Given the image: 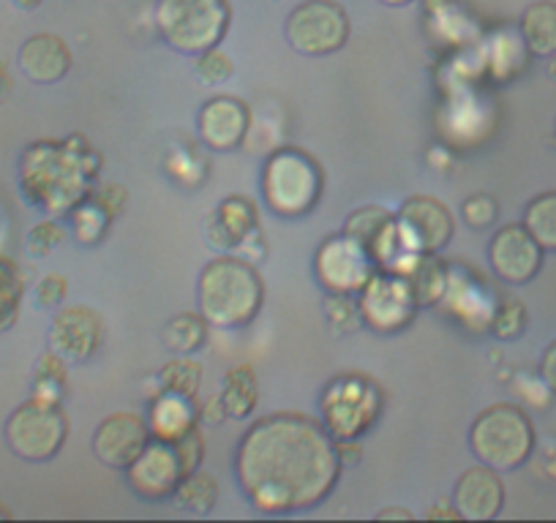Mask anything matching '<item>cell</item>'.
I'll use <instances>...</instances> for the list:
<instances>
[{
    "mask_svg": "<svg viewBox=\"0 0 556 523\" xmlns=\"http://www.w3.org/2000/svg\"><path fill=\"white\" fill-rule=\"evenodd\" d=\"M339 474L336 439L323 420L306 414H267L249 425L235 450V480L267 515L312 510L328 499Z\"/></svg>",
    "mask_w": 556,
    "mask_h": 523,
    "instance_id": "cell-1",
    "label": "cell"
},
{
    "mask_svg": "<svg viewBox=\"0 0 556 523\" xmlns=\"http://www.w3.org/2000/svg\"><path fill=\"white\" fill-rule=\"evenodd\" d=\"M99 156L83 137L36 142L20 162V189L34 207L63 216L90 194L88 186L99 175Z\"/></svg>",
    "mask_w": 556,
    "mask_h": 523,
    "instance_id": "cell-2",
    "label": "cell"
},
{
    "mask_svg": "<svg viewBox=\"0 0 556 523\" xmlns=\"http://www.w3.org/2000/svg\"><path fill=\"white\" fill-rule=\"evenodd\" d=\"M262 301H265L262 276L243 256L222 254L202 268L197 281V306L213 328H249L260 314Z\"/></svg>",
    "mask_w": 556,
    "mask_h": 523,
    "instance_id": "cell-3",
    "label": "cell"
},
{
    "mask_svg": "<svg viewBox=\"0 0 556 523\" xmlns=\"http://www.w3.org/2000/svg\"><path fill=\"white\" fill-rule=\"evenodd\" d=\"M469 450L496 472H516L534 450V425L516 404H494L475 418Z\"/></svg>",
    "mask_w": 556,
    "mask_h": 523,
    "instance_id": "cell-4",
    "label": "cell"
},
{
    "mask_svg": "<svg viewBox=\"0 0 556 523\" xmlns=\"http://www.w3.org/2000/svg\"><path fill=\"white\" fill-rule=\"evenodd\" d=\"M156 30L175 52L197 58L224 41L229 30L227 0H159Z\"/></svg>",
    "mask_w": 556,
    "mask_h": 523,
    "instance_id": "cell-5",
    "label": "cell"
},
{
    "mask_svg": "<svg viewBox=\"0 0 556 523\" xmlns=\"http://www.w3.org/2000/svg\"><path fill=\"white\" fill-rule=\"evenodd\" d=\"M323 196V169L308 153L285 148L262 167V200L276 216L301 218Z\"/></svg>",
    "mask_w": 556,
    "mask_h": 523,
    "instance_id": "cell-6",
    "label": "cell"
},
{
    "mask_svg": "<svg viewBox=\"0 0 556 523\" xmlns=\"http://www.w3.org/2000/svg\"><path fill=\"white\" fill-rule=\"evenodd\" d=\"M382 387L363 373L336 377L319 398L323 425L336 442L366 436L382 414Z\"/></svg>",
    "mask_w": 556,
    "mask_h": 523,
    "instance_id": "cell-7",
    "label": "cell"
},
{
    "mask_svg": "<svg viewBox=\"0 0 556 523\" xmlns=\"http://www.w3.org/2000/svg\"><path fill=\"white\" fill-rule=\"evenodd\" d=\"M3 436L17 458L28 463H47L66 445L68 418L61 404L34 396L9 414Z\"/></svg>",
    "mask_w": 556,
    "mask_h": 523,
    "instance_id": "cell-8",
    "label": "cell"
},
{
    "mask_svg": "<svg viewBox=\"0 0 556 523\" xmlns=\"http://www.w3.org/2000/svg\"><path fill=\"white\" fill-rule=\"evenodd\" d=\"M285 34L301 55H333L350 39V17L333 0H306L287 17Z\"/></svg>",
    "mask_w": 556,
    "mask_h": 523,
    "instance_id": "cell-9",
    "label": "cell"
},
{
    "mask_svg": "<svg viewBox=\"0 0 556 523\" xmlns=\"http://www.w3.org/2000/svg\"><path fill=\"white\" fill-rule=\"evenodd\" d=\"M417 308L409 281L395 270H377L357 297L361 319L374 333H399L415 319Z\"/></svg>",
    "mask_w": 556,
    "mask_h": 523,
    "instance_id": "cell-10",
    "label": "cell"
},
{
    "mask_svg": "<svg viewBox=\"0 0 556 523\" xmlns=\"http://www.w3.org/2000/svg\"><path fill=\"white\" fill-rule=\"evenodd\" d=\"M399 243L406 254H437L451 243L456 221L447 205L434 196H409L395 216Z\"/></svg>",
    "mask_w": 556,
    "mask_h": 523,
    "instance_id": "cell-11",
    "label": "cell"
},
{
    "mask_svg": "<svg viewBox=\"0 0 556 523\" xmlns=\"http://www.w3.org/2000/svg\"><path fill=\"white\" fill-rule=\"evenodd\" d=\"M317 279L333 295H361L363 286L377 273V262L368 254L366 245L357 243L350 234L325 240L317 251Z\"/></svg>",
    "mask_w": 556,
    "mask_h": 523,
    "instance_id": "cell-12",
    "label": "cell"
},
{
    "mask_svg": "<svg viewBox=\"0 0 556 523\" xmlns=\"http://www.w3.org/2000/svg\"><path fill=\"white\" fill-rule=\"evenodd\" d=\"M186 477L175 442L151 439L142 456L126 469V480L134 494L148 501H167L178 490L180 480Z\"/></svg>",
    "mask_w": 556,
    "mask_h": 523,
    "instance_id": "cell-13",
    "label": "cell"
},
{
    "mask_svg": "<svg viewBox=\"0 0 556 523\" xmlns=\"http://www.w3.org/2000/svg\"><path fill=\"white\" fill-rule=\"evenodd\" d=\"M543 254L545 251L540 248V243L523 224H507L489 243V262L496 279L513 286L529 284L540 273Z\"/></svg>",
    "mask_w": 556,
    "mask_h": 523,
    "instance_id": "cell-14",
    "label": "cell"
},
{
    "mask_svg": "<svg viewBox=\"0 0 556 523\" xmlns=\"http://www.w3.org/2000/svg\"><path fill=\"white\" fill-rule=\"evenodd\" d=\"M151 439L153 436L151 429H148V420L134 412H115L101 420L90 447H93V456L99 458V463L117 469V472H126L142 456Z\"/></svg>",
    "mask_w": 556,
    "mask_h": 523,
    "instance_id": "cell-15",
    "label": "cell"
},
{
    "mask_svg": "<svg viewBox=\"0 0 556 523\" xmlns=\"http://www.w3.org/2000/svg\"><path fill=\"white\" fill-rule=\"evenodd\" d=\"M50 349L66 362H85L101 349L104 341V322L88 306H66L52 319Z\"/></svg>",
    "mask_w": 556,
    "mask_h": 523,
    "instance_id": "cell-16",
    "label": "cell"
},
{
    "mask_svg": "<svg viewBox=\"0 0 556 523\" xmlns=\"http://www.w3.org/2000/svg\"><path fill=\"white\" fill-rule=\"evenodd\" d=\"M251 126V112L235 95H213L197 115V135L213 153H229L240 148Z\"/></svg>",
    "mask_w": 556,
    "mask_h": 523,
    "instance_id": "cell-17",
    "label": "cell"
},
{
    "mask_svg": "<svg viewBox=\"0 0 556 523\" xmlns=\"http://www.w3.org/2000/svg\"><path fill=\"white\" fill-rule=\"evenodd\" d=\"M453 505H456L462 521H491L500 515L502 505H505V483H502L500 472L485 463L467 469L456 480Z\"/></svg>",
    "mask_w": 556,
    "mask_h": 523,
    "instance_id": "cell-18",
    "label": "cell"
},
{
    "mask_svg": "<svg viewBox=\"0 0 556 523\" xmlns=\"http://www.w3.org/2000/svg\"><path fill=\"white\" fill-rule=\"evenodd\" d=\"M20 72L34 85H55L72 72V50L55 34H36L20 47Z\"/></svg>",
    "mask_w": 556,
    "mask_h": 523,
    "instance_id": "cell-19",
    "label": "cell"
},
{
    "mask_svg": "<svg viewBox=\"0 0 556 523\" xmlns=\"http://www.w3.org/2000/svg\"><path fill=\"white\" fill-rule=\"evenodd\" d=\"M256 232V211L243 196L222 202L205 224L207 243L218 251H229L235 245H243Z\"/></svg>",
    "mask_w": 556,
    "mask_h": 523,
    "instance_id": "cell-20",
    "label": "cell"
},
{
    "mask_svg": "<svg viewBox=\"0 0 556 523\" xmlns=\"http://www.w3.org/2000/svg\"><path fill=\"white\" fill-rule=\"evenodd\" d=\"M197 412L194 398L178 396V393H169L162 390L151 404V414H148V429H151L153 439L162 442H178L180 436L189 434L191 429H197Z\"/></svg>",
    "mask_w": 556,
    "mask_h": 523,
    "instance_id": "cell-21",
    "label": "cell"
},
{
    "mask_svg": "<svg viewBox=\"0 0 556 523\" xmlns=\"http://www.w3.org/2000/svg\"><path fill=\"white\" fill-rule=\"evenodd\" d=\"M395 273L406 276V281H409L412 292L417 297V306L424 308L442 303L451 270L434 254H409V265H399Z\"/></svg>",
    "mask_w": 556,
    "mask_h": 523,
    "instance_id": "cell-22",
    "label": "cell"
},
{
    "mask_svg": "<svg viewBox=\"0 0 556 523\" xmlns=\"http://www.w3.org/2000/svg\"><path fill=\"white\" fill-rule=\"evenodd\" d=\"M222 407L227 412V418L232 420H245L251 418V412L260 404V384H256V373L251 366H235L224 373L222 382Z\"/></svg>",
    "mask_w": 556,
    "mask_h": 523,
    "instance_id": "cell-23",
    "label": "cell"
},
{
    "mask_svg": "<svg viewBox=\"0 0 556 523\" xmlns=\"http://www.w3.org/2000/svg\"><path fill=\"white\" fill-rule=\"evenodd\" d=\"M521 39L534 58L556 55V3L538 0L523 12Z\"/></svg>",
    "mask_w": 556,
    "mask_h": 523,
    "instance_id": "cell-24",
    "label": "cell"
},
{
    "mask_svg": "<svg viewBox=\"0 0 556 523\" xmlns=\"http://www.w3.org/2000/svg\"><path fill=\"white\" fill-rule=\"evenodd\" d=\"M207 328L211 324L205 322L202 314H178L167 322L162 339L164 346H167L173 355H194L205 346L207 341Z\"/></svg>",
    "mask_w": 556,
    "mask_h": 523,
    "instance_id": "cell-25",
    "label": "cell"
},
{
    "mask_svg": "<svg viewBox=\"0 0 556 523\" xmlns=\"http://www.w3.org/2000/svg\"><path fill=\"white\" fill-rule=\"evenodd\" d=\"M523 227L543 251H556V191L534 196L523 211Z\"/></svg>",
    "mask_w": 556,
    "mask_h": 523,
    "instance_id": "cell-26",
    "label": "cell"
},
{
    "mask_svg": "<svg viewBox=\"0 0 556 523\" xmlns=\"http://www.w3.org/2000/svg\"><path fill=\"white\" fill-rule=\"evenodd\" d=\"M173 499H178V505L186 507V510L205 515V512H211L218 501L216 477L197 469V472L186 474V477L180 480V485H178V490H175Z\"/></svg>",
    "mask_w": 556,
    "mask_h": 523,
    "instance_id": "cell-27",
    "label": "cell"
},
{
    "mask_svg": "<svg viewBox=\"0 0 556 523\" xmlns=\"http://www.w3.org/2000/svg\"><path fill=\"white\" fill-rule=\"evenodd\" d=\"M66 360L55 352H45L36 362V377H34V393L36 398H47V401L61 404L66 396Z\"/></svg>",
    "mask_w": 556,
    "mask_h": 523,
    "instance_id": "cell-28",
    "label": "cell"
},
{
    "mask_svg": "<svg viewBox=\"0 0 556 523\" xmlns=\"http://www.w3.org/2000/svg\"><path fill=\"white\" fill-rule=\"evenodd\" d=\"M112 218L115 216H112V213L106 211V207L101 205L93 194H88L72 211V229H74V234H77L79 243L93 245V243H99L101 234L106 232V224H110Z\"/></svg>",
    "mask_w": 556,
    "mask_h": 523,
    "instance_id": "cell-29",
    "label": "cell"
},
{
    "mask_svg": "<svg viewBox=\"0 0 556 523\" xmlns=\"http://www.w3.org/2000/svg\"><path fill=\"white\" fill-rule=\"evenodd\" d=\"M23 301V279L9 256L0 254V333H7L20 317Z\"/></svg>",
    "mask_w": 556,
    "mask_h": 523,
    "instance_id": "cell-30",
    "label": "cell"
},
{
    "mask_svg": "<svg viewBox=\"0 0 556 523\" xmlns=\"http://www.w3.org/2000/svg\"><path fill=\"white\" fill-rule=\"evenodd\" d=\"M162 390L178 393V396L197 398L202 384V366L194 360H186V355H178V360H169L159 373Z\"/></svg>",
    "mask_w": 556,
    "mask_h": 523,
    "instance_id": "cell-31",
    "label": "cell"
},
{
    "mask_svg": "<svg viewBox=\"0 0 556 523\" xmlns=\"http://www.w3.org/2000/svg\"><path fill=\"white\" fill-rule=\"evenodd\" d=\"M232 74H235L232 58H229L227 52L218 50V47H213V50H205L197 55L194 77L200 79L202 85H222V82H227Z\"/></svg>",
    "mask_w": 556,
    "mask_h": 523,
    "instance_id": "cell-32",
    "label": "cell"
},
{
    "mask_svg": "<svg viewBox=\"0 0 556 523\" xmlns=\"http://www.w3.org/2000/svg\"><path fill=\"white\" fill-rule=\"evenodd\" d=\"M527 330V308L518 301H505L496 306L494 319H491V333L500 341H513Z\"/></svg>",
    "mask_w": 556,
    "mask_h": 523,
    "instance_id": "cell-33",
    "label": "cell"
},
{
    "mask_svg": "<svg viewBox=\"0 0 556 523\" xmlns=\"http://www.w3.org/2000/svg\"><path fill=\"white\" fill-rule=\"evenodd\" d=\"M66 229L61 227V224L55 221V218H45V221L36 224L34 229L28 232V240H25V248H28L30 256H36V259H41V256H47L50 251H55L58 245L66 240Z\"/></svg>",
    "mask_w": 556,
    "mask_h": 523,
    "instance_id": "cell-34",
    "label": "cell"
},
{
    "mask_svg": "<svg viewBox=\"0 0 556 523\" xmlns=\"http://www.w3.org/2000/svg\"><path fill=\"white\" fill-rule=\"evenodd\" d=\"M500 216V205L494 202V196L489 194H475L469 200H464L462 205V218L472 229H485L496 221Z\"/></svg>",
    "mask_w": 556,
    "mask_h": 523,
    "instance_id": "cell-35",
    "label": "cell"
},
{
    "mask_svg": "<svg viewBox=\"0 0 556 523\" xmlns=\"http://www.w3.org/2000/svg\"><path fill=\"white\" fill-rule=\"evenodd\" d=\"M325 317L333 328L341 330H357V324L363 322L357 303H352L350 295H333V292H328V301H325Z\"/></svg>",
    "mask_w": 556,
    "mask_h": 523,
    "instance_id": "cell-36",
    "label": "cell"
},
{
    "mask_svg": "<svg viewBox=\"0 0 556 523\" xmlns=\"http://www.w3.org/2000/svg\"><path fill=\"white\" fill-rule=\"evenodd\" d=\"M175 450H178L180 463H184V472L186 474L197 472L202 458H205V439H202L200 429H191L189 434L180 436V439L175 442Z\"/></svg>",
    "mask_w": 556,
    "mask_h": 523,
    "instance_id": "cell-37",
    "label": "cell"
},
{
    "mask_svg": "<svg viewBox=\"0 0 556 523\" xmlns=\"http://www.w3.org/2000/svg\"><path fill=\"white\" fill-rule=\"evenodd\" d=\"M68 295V281L63 276L50 273L36 284V306L41 308H58Z\"/></svg>",
    "mask_w": 556,
    "mask_h": 523,
    "instance_id": "cell-38",
    "label": "cell"
},
{
    "mask_svg": "<svg viewBox=\"0 0 556 523\" xmlns=\"http://www.w3.org/2000/svg\"><path fill=\"white\" fill-rule=\"evenodd\" d=\"M540 379L551 393H556V341L545 346L543 360H540Z\"/></svg>",
    "mask_w": 556,
    "mask_h": 523,
    "instance_id": "cell-39",
    "label": "cell"
},
{
    "mask_svg": "<svg viewBox=\"0 0 556 523\" xmlns=\"http://www.w3.org/2000/svg\"><path fill=\"white\" fill-rule=\"evenodd\" d=\"M336 450H339V461L341 467H355L363 456V447L357 439H344V442H336Z\"/></svg>",
    "mask_w": 556,
    "mask_h": 523,
    "instance_id": "cell-40",
    "label": "cell"
},
{
    "mask_svg": "<svg viewBox=\"0 0 556 523\" xmlns=\"http://www.w3.org/2000/svg\"><path fill=\"white\" fill-rule=\"evenodd\" d=\"M202 420H207V423H224V420H227V412H224V407H222V398H211V401H207V407L202 409Z\"/></svg>",
    "mask_w": 556,
    "mask_h": 523,
    "instance_id": "cell-41",
    "label": "cell"
},
{
    "mask_svg": "<svg viewBox=\"0 0 556 523\" xmlns=\"http://www.w3.org/2000/svg\"><path fill=\"white\" fill-rule=\"evenodd\" d=\"M429 518H458V510L451 499H440L437 507L429 510Z\"/></svg>",
    "mask_w": 556,
    "mask_h": 523,
    "instance_id": "cell-42",
    "label": "cell"
},
{
    "mask_svg": "<svg viewBox=\"0 0 556 523\" xmlns=\"http://www.w3.org/2000/svg\"><path fill=\"white\" fill-rule=\"evenodd\" d=\"M379 521H384V518H401V521H412V510H404V507H384V510L377 512Z\"/></svg>",
    "mask_w": 556,
    "mask_h": 523,
    "instance_id": "cell-43",
    "label": "cell"
},
{
    "mask_svg": "<svg viewBox=\"0 0 556 523\" xmlns=\"http://www.w3.org/2000/svg\"><path fill=\"white\" fill-rule=\"evenodd\" d=\"M20 9H25V12H34V9H39L45 0H14Z\"/></svg>",
    "mask_w": 556,
    "mask_h": 523,
    "instance_id": "cell-44",
    "label": "cell"
},
{
    "mask_svg": "<svg viewBox=\"0 0 556 523\" xmlns=\"http://www.w3.org/2000/svg\"><path fill=\"white\" fill-rule=\"evenodd\" d=\"M379 3H382V7H393V9H399V7H409L412 0H379Z\"/></svg>",
    "mask_w": 556,
    "mask_h": 523,
    "instance_id": "cell-45",
    "label": "cell"
},
{
    "mask_svg": "<svg viewBox=\"0 0 556 523\" xmlns=\"http://www.w3.org/2000/svg\"><path fill=\"white\" fill-rule=\"evenodd\" d=\"M548 77L556 82V55H551V63H548Z\"/></svg>",
    "mask_w": 556,
    "mask_h": 523,
    "instance_id": "cell-46",
    "label": "cell"
},
{
    "mask_svg": "<svg viewBox=\"0 0 556 523\" xmlns=\"http://www.w3.org/2000/svg\"><path fill=\"white\" fill-rule=\"evenodd\" d=\"M0 518H12V512H9L3 505H0Z\"/></svg>",
    "mask_w": 556,
    "mask_h": 523,
    "instance_id": "cell-47",
    "label": "cell"
}]
</instances>
